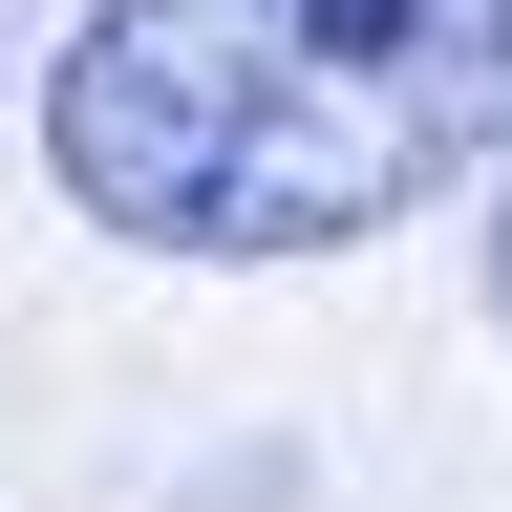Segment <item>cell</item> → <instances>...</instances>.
<instances>
[{"mask_svg": "<svg viewBox=\"0 0 512 512\" xmlns=\"http://www.w3.org/2000/svg\"><path fill=\"white\" fill-rule=\"evenodd\" d=\"M512 150V0H86L43 43V192L107 256H363Z\"/></svg>", "mask_w": 512, "mask_h": 512, "instance_id": "obj_1", "label": "cell"}, {"mask_svg": "<svg viewBox=\"0 0 512 512\" xmlns=\"http://www.w3.org/2000/svg\"><path fill=\"white\" fill-rule=\"evenodd\" d=\"M491 320H512V192H491Z\"/></svg>", "mask_w": 512, "mask_h": 512, "instance_id": "obj_2", "label": "cell"}, {"mask_svg": "<svg viewBox=\"0 0 512 512\" xmlns=\"http://www.w3.org/2000/svg\"><path fill=\"white\" fill-rule=\"evenodd\" d=\"M0 64H22V0H0Z\"/></svg>", "mask_w": 512, "mask_h": 512, "instance_id": "obj_3", "label": "cell"}]
</instances>
